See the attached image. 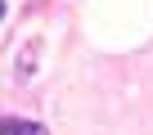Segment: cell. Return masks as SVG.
I'll return each instance as SVG.
<instances>
[{
  "mask_svg": "<svg viewBox=\"0 0 153 135\" xmlns=\"http://www.w3.org/2000/svg\"><path fill=\"white\" fill-rule=\"evenodd\" d=\"M0 135H50V131L36 126V122H23V117H5L0 122Z\"/></svg>",
  "mask_w": 153,
  "mask_h": 135,
  "instance_id": "cell-1",
  "label": "cell"
},
{
  "mask_svg": "<svg viewBox=\"0 0 153 135\" xmlns=\"http://www.w3.org/2000/svg\"><path fill=\"white\" fill-rule=\"evenodd\" d=\"M0 18H5V0H0Z\"/></svg>",
  "mask_w": 153,
  "mask_h": 135,
  "instance_id": "cell-2",
  "label": "cell"
}]
</instances>
